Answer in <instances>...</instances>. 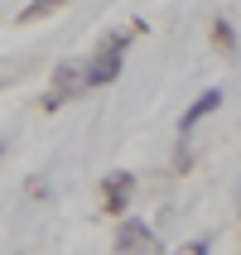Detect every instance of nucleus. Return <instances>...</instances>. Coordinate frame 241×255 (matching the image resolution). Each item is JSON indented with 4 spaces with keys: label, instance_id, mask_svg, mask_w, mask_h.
Segmentation results:
<instances>
[{
    "label": "nucleus",
    "instance_id": "nucleus-1",
    "mask_svg": "<svg viewBox=\"0 0 241 255\" xmlns=\"http://www.w3.org/2000/svg\"><path fill=\"white\" fill-rule=\"evenodd\" d=\"M126 48H130L126 34H106V39L97 43V53L87 58L82 87H111L116 77H121V68H126Z\"/></svg>",
    "mask_w": 241,
    "mask_h": 255
},
{
    "label": "nucleus",
    "instance_id": "nucleus-2",
    "mask_svg": "<svg viewBox=\"0 0 241 255\" xmlns=\"http://www.w3.org/2000/svg\"><path fill=\"white\" fill-rule=\"evenodd\" d=\"M87 87H82V68L77 63H58L53 68V87H48V97L39 101V111L48 116V111H58L63 101H72V97H82Z\"/></svg>",
    "mask_w": 241,
    "mask_h": 255
},
{
    "label": "nucleus",
    "instance_id": "nucleus-3",
    "mask_svg": "<svg viewBox=\"0 0 241 255\" xmlns=\"http://www.w3.org/2000/svg\"><path fill=\"white\" fill-rule=\"evenodd\" d=\"M130 198H135V173H130V169H111L106 178H101V207H106L111 217L126 212Z\"/></svg>",
    "mask_w": 241,
    "mask_h": 255
},
{
    "label": "nucleus",
    "instance_id": "nucleus-4",
    "mask_svg": "<svg viewBox=\"0 0 241 255\" xmlns=\"http://www.w3.org/2000/svg\"><path fill=\"white\" fill-rule=\"evenodd\" d=\"M111 246H116L121 255H130V251H159V236H155L150 227H145V222H135V217H126V222L116 227Z\"/></svg>",
    "mask_w": 241,
    "mask_h": 255
},
{
    "label": "nucleus",
    "instance_id": "nucleus-5",
    "mask_svg": "<svg viewBox=\"0 0 241 255\" xmlns=\"http://www.w3.org/2000/svg\"><path fill=\"white\" fill-rule=\"evenodd\" d=\"M217 106H222V92H217V87H208V92H203V97H198V101H193V106H188V111H184V116H179V135H188V130L198 126L203 116H213V111H217Z\"/></svg>",
    "mask_w": 241,
    "mask_h": 255
},
{
    "label": "nucleus",
    "instance_id": "nucleus-6",
    "mask_svg": "<svg viewBox=\"0 0 241 255\" xmlns=\"http://www.w3.org/2000/svg\"><path fill=\"white\" fill-rule=\"evenodd\" d=\"M213 48H222V53H237V29H232L222 14L213 19Z\"/></svg>",
    "mask_w": 241,
    "mask_h": 255
},
{
    "label": "nucleus",
    "instance_id": "nucleus-7",
    "mask_svg": "<svg viewBox=\"0 0 241 255\" xmlns=\"http://www.w3.org/2000/svg\"><path fill=\"white\" fill-rule=\"evenodd\" d=\"M68 0H34V5H24L19 10V24H34V19H43V14H53V10H63Z\"/></svg>",
    "mask_w": 241,
    "mask_h": 255
},
{
    "label": "nucleus",
    "instance_id": "nucleus-8",
    "mask_svg": "<svg viewBox=\"0 0 241 255\" xmlns=\"http://www.w3.org/2000/svg\"><path fill=\"white\" fill-rule=\"evenodd\" d=\"M174 154H179V159H174V173H188V164H193V159H188V144H179Z\"/></svg>",
    "mask_w": 241,
    "mask_h": 255
},
{
    "label": "nucleus",
    "instance_id": "nucleus-9",
    "mask_svg": "<svg viewBox=\"0 0 241 255\" xmlns=\"http://www.w3.org/2000/svg\"><path fill=\"white\" fill-rule=\"evenodd\" d=\"M0 159H5V144H0Z\"/></svg>",
    "mask_w": 241,
    "mask_h": 255
},
{
    "label": "nucleus",
    "instance_id": "nucleus-10",
    "mask_svg": "<svg viewBox=\"0 0 241 255\" xmlns=\"http://www.w3.org/2000/svg\"><path fill=\"white\" fill-rule=\"evenodd\" d=\"M0 87H5V77H0Z\"/></svg>",
    "mask_w": 241,
    "mask_h": 255
}]
</instances>
